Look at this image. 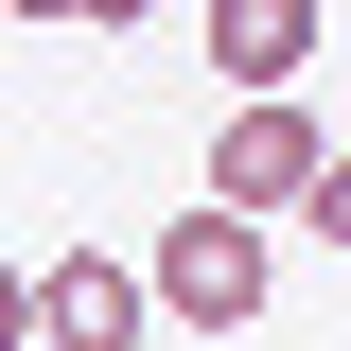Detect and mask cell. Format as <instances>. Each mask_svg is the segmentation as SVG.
Returning a JSON list of instances; mask_svg holds the SVG:
<instances>
[{
	"mask_svg": "<svg viewBox=\"0 0 351 351\" xmlns=\"http://www.w3.org/2000/svg\"><path fill=\"white\" fill-rule=\"evenodd\" d=\"M141 316H176V334H246L263 316V211H193L158 228V263H141Z\"/></svg>",
	"mask_w": 351,
	"mask_h": 351,
	"instance_id": "6da1fadb",
	"label": "cell"
},
{
	"mask_svg": "<svg viewBox=\"0 0 351 351\" xmlns=\"http://www.w3.org/2000/svg\"><path fill=\"white\" fill-rule=\"evenodd\" d=\"M316 158H334V141H316L299 88H246V106H228V141H211V211H299Z\"/></svg>",
	"mask_w": 351,
	"mask_h": 351,
	"instance_id": "7a4b0ae2",
	"label": "cell"
},
{
	"mask_svg": "<svg viewBox=\"0 0 351 351\" xmlns=\"http://www.w3.org/2000/svg\"><path fill=\"white\" fill-rule=\"evenodd\" d=\"M18 299H36V351H141L158 316H141V263L71 246V263H18Z\"/></svg>",
	"mask_w": 351,
	"mask_h": 351,
	"instance_id": "3957f363",
	"label": "cell"
},
{
	"mask_svg": "<svg viewBox=\"0 0 351 351\" xmlns=\"http://www.w3.org/2000/svg\"><path fill=\"white\" fill-rule=\"evenodd\" d=\"M211 71L228 88H299L316 71V0H211Z\"/></svg>",
	"mask_w": 351,
	"mask_h": 351,
	"instance_id": "277c9868",
	"label": "cell"
},
{
	"mask_svg": "<svg viewBox=\"0 0 351 351\" xmlns=\"http://www.w3.org/2000/svg\"><path fill=\"white\" fill-rule=\"evenodd\" d=\"M0 18H36V36H53V18H88V36H141L158 0H0Z\"/></svg>",
	"mask_w": 351,
	"mask_h": 351,
	"instance_id": "5b68a950",
	"label": "cell"
},
{
	"mask_svg": "<svg viewBox=\"0 0 351 351\" xmlns=\"http://www.w3.org/2000/svg\"><path fill=\"white\" fill-rule=\"evenodd\" d=\"M299 228H316V246H351V158H316V176H299Z\"/></svg>",
	"mask_w": 351,
	"mask_h": 351,
	"instance_id": "8992f818",
	"label": "cell"
},
{
	"mask_svg": "<svg viewBox=\"0 0 351 351\" xmlns=\"http://www.w3.org/2000/svg\"><path fill=\"white\" fill-rule=\"evenodd\" d=\"M0 351H36V299H18V263H0Z\"/></svg>",
	"mask_w": 351,
	"mask_h": 351,
	"instance_id": "52a82bcc",
	"label": "cell"
}]
</instances>
